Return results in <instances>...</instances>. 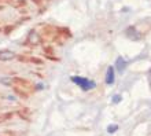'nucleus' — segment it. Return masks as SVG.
<instances>
[{"instance_id":"f257e3e1","label":"nucleus","mask_w":151,"mask_h":136,"mask_svg":"<svg viewBox=\"0 0 151 136\" xmlns=\"http://www.w3.org/2000/svg\"><path fill=\"white\" fill-rule=\"evenodd\" d=\"M72 81L74 84H77L83 91H89V89H93L96 87V83L92 80H88L85 77H78V76H72L70 77Z\"/></svg>"},{"instance_id":"f03ea898","label":"nucleus","mask_w":151,"mask_h":136,"mask_svg":"<svg viewBox=\"0 0 151 136\" xmlns=\"http://www.w3.org/2000/svg\"><path fill=\"white\" fill-rule=\"evenodd\" d=\"M41 43V37L40 35L36 32V30H30L28 35V39H26V44L30 45H39Z\"/></svg>"},{"instance_id":"7ed1b4c3","label":"nucleus","mask_w":151,"mask_h":136,"mask_svg":"<svg viewBox=\"0 0 151 136\" xmlns=\"http://www.w3.org/2000/svg\"><path fill=\"white\" fill-rule=\"evenodd\" d=\"M125 36L128 37V39H131V40H140L142 39V35H140L137 30H136L135 26H129V28H127V30H125Z\"/></svg>"},{"instance_id":"20e7f679","label":"nucleus","mask_w":151,"mask_h":136,"mask_svg":"<svg viewBox=\"0 0 151 136\" xmlns=\"http://www.w3.org/2000/svg\"><path fill=\"white\" fill-rule=\"evenodd\" d=\"M14 58H15V54L11 50H1L0 51V60L1 62H7V60H11Z\"/></svg>"},{"instance_id":"39448f33","label":"nucleus","mask_w":151,"mask_h":136,"mask_svg":"<svg viewBox=\"0 0 151 136\" xmlns=\"http://www.w3.org/2000/svg\"><path fill=\"white\" fill-rule=\"evenodd\" d=\"M12 83L17 85H21L19 88H30L32 87V83L26 78H21V77H14L12 78Z\"/></svg>"},{"instance_id":"423d86ee","label":"nucleus","mask_w":151,"mask_h":136,"mask_svg":"<svg viewBox=\"0 0 151 136\" xmlns=\"http://www.w3.org/2000/svg\"><path fill=\"white\" fill-rule=\"evenodd\" d=\"M115 81V77H114V68L113 66H109L107 68V72H106V84L107 85H113Z\"/></svg>"},{"instance_id":"0eeeda50","label":"nucleus","mask_w":151,"mask_h":136,"mask_svg":"<svg viewBox=\"0 0 151 136\" xmlns=\"http://www.w3.org/2000/svg\"><path fill=\"white\" fill-rule=\"evenodd\" d=\"M115 68H117V70H118L119 73H122L124 70H125V68H127V60L124 59L122 56L117 58V60H115Z\"/></svg>"},{"instance_id":"6e6552de","label":"nucleus","mask_w":151,"mask_h":136,"mask_svg":"<svg viewBox=\"0 0 151 136\" xmlns=\"http://www.w3.org/2000/svg\"><path fill=\"white\" fill-rule=\"evenodd\" d=\"M14 92H15L18 96H21L22 99H28V98H29V94H28V92H25L24 89H21L19 87H14Z\"/></svg>"},{"instance_id":"1a4fd4ad","label":"nucleus","mask_w":151,"mask_h":136,"mask_svg":"<svg viewBox=\"0 0 151 136\" xmlns=\"http://www.w3.org/2000/svg\"><path fill=\"white\" fill-rule=\"evenodd\" d=\"M18 114H19L21 118H24V120H29L30 110H29V109H22V110H19V112H18Z\"/></svg>"},{"instance_id":"9d476101","label":"nucleus","mask_w":151,"mask_h":136,"mask_svg":"<svg viewBox=\"0 0 151 136\" xmlns=\"http://www.w3.org/2000/svg\"><path fill=\"white\" fill-rule=\"evenodd\" d=\"M118 128H119V127L117 124H110L107 127V132L109 133H115L117 131H118Z\"/></svg>"},{"instance_id":"9b49d317","label":"nucleus","mask_w":151,"mask_h":136,"mask_svg":"<svg viewBox=\"0 0 151 136\" xmlns=\"http://www.w3.org/2000/svg\"><path fill=\"white\" fill-rule=\"evenodd\" d=\"M12 4H14V7H22L26 4V0H18V1H14Z\"/></svg>"},{"instance_id":"f8f14e48","label":"nucleus","mask_w":151,"mask_h":136,"mask_svg":"<svg viewBox=\"0 0 151 136\" xmlns=\"http://www.w3.org/2000/svg\"><path fill=\"white\" fill-rule=\"evenodd\" d=\"M121 99H122V98H121V95H114V96H113V103H119V102H121Z\"/></svg>"},{"instance_id":"ddd939ff","label":"nucleus","mask_w":151,"mask_h":136,"mask_svg":"<svg viewBox=\"0 0 151 136\" xmlns=\"http://www.w3.org/2000/svg\"><path fill=\"white\" fill-rule=\"evenodd\" d=\"M18 59H19L21 62H29V60H30V58H28V56H22V55H19V56H18Z\"/></svg>"},{"instance_id":"4468645a","label":"nucleus","mask_w":151,"mask_h":136,"mask_svg":"<svg viewBox=\"0 0 151 136\" xmlns=\"http://www.w3.org/2000/svg\"><path fill=\"white\" fill-rule=\"evenodd\" d=\"M11 30H12V26H6V28H4V33H6V35H8Z\"/></svg>"},{"instance_id":"2eb2a0df","label":"nucleus","mask_w":151,"mask_h":136,"mask_svg":"<svg viewBox=\"0 0 151 136\" xmlns=\"http://www.w3.org/2000/svg\"><path fill=\"white\" fill-rule=\"evenodd\" d=\"M30 62H35V63H41V59H39V58H30Z\"/></svg>"},{"instance_id":"dca6fc26","label":"nucleus","mask_w":151,"mask_h":136,"mask_svg":"<svg viewBox=\"0 0 151 136\" xmlns=\"http://www.w3.org/2000/svg\"><path fill=\"white\" fill-rule=\"evenodd\" d=\"M7 132V136H15V133L12 132V131H6Z\"/></svg>"},{"instance_id":"f3484780","label":"nucleus","mask_w":151,"mask_h":136,"mask_svg":"<svg viewBox=\"0 0 151 136\" xmlns=\"http://www.w3.org/2000/svg\"><path fill=\"white\" fill-rule=\"evenodd\" d=\"M33 1H35V3H36V4H39V6H40V4H41V0H33Z\"/></svg>"},{"instance_id":"a211bd4d","label":"nucleus","mask_w":151,"mask_h":136,"mask_svg":"<svg viewBox=\"0 0 151 136\" xmlns=\"http://www.w3.org/2000/svg\"><path fill=\"white\" fill-rule=\"evenodd\" d=\"M3 121H6V120H4V117H3V116H0V122H3Z\"/></svg>"}]
</instances>
